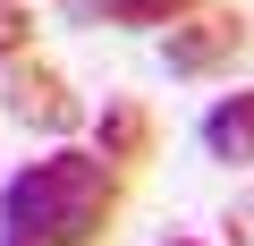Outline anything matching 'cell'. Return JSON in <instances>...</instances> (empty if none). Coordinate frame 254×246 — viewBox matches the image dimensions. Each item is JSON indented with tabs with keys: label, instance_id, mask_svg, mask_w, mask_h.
<instances>
[{
	"label": "cell",
	"instance_id": "6",
	"mask_svg": "<svg viewBox=\"0 0 254 246\" xmlns=\"http://www.w3.org/2000/svg\"><path fill=\"white\" fill-rule=\"evenodd\" d=\"M85 26H178L195 17V0H76Z\"/></svg>",
	"mask_w": 254,
	"mask_h": 246
},
{
	"label": "cell",
	"instance_id": "9",
	"mask_svg": "<svg viewBox=\"0 0 254 246\" xmlns=\"http://www.w3.org/2000/svg\"><path fill=\"white\" fill-rule=\"evenodd\" d=\"M170 246H203V238H170Z\"/></svg>",
	"mask_w": 254,
	"mask_h": 246
},
{
	"label": "cell",
	"instance_id": "5",
	"mask_svg": "<svg viewBox=\"0 0 254 246\" xmlns=\"http://www.w3.org/2000/svg\"><path fill=\"white\" fill-rule=\"evenodd\" d=\"M203 153L229 170H254V93H220L203 110Z\"/></svg>",
	"mask_w": 254,
	"mask_h": 246
},
{
	"label": "cell",
	"instance_id": "10",
	"mask_svg": "<svg viewBox=\"0 0 254 246\" xmlns=\"http://www.w3.org/2000/svg\"><path fill=\"white\" fill-rule=\"evenodd\" d=\"M0 246H26V238H0Z\"/></svg>",
	"mask_w": 254,
	"mask_h": 246
},
{
	"label": "cell",
	"instance_id": "3",
	"mask_svg": "<svg viewBox=\"0 0 254 246\" xmlns=\"http://www.w3.org/2000/svg\"><path fill=\"white\" fill-rule=\"evenodd\" d=\"M9 119L17 128H76V93L43 60H9Z\"/></svg>",
	"mask_w": 254,
	"mask_h": 246
},
{
	"label": "cell",
	"instance_id": "4",
	"mask_svg": "<svg viewBox=\"0 0 254 246\" xmlns=\"http://www.w3.org/2000/svg\"><path fill=\"white\" fill-rule=\"evenodd\" d=\"M93 153H102L119 178L144 170V162H153V110H144V102H110V110L93 119Z\"/></svg>",
	"mask_w": 254,
	"mask_h": 246
},
{
	"label": "cell",
	"instance_id": "1",
	"mask_svg": "<svg viewBox=\"0 0 254 246\" xmlns=\"http://www.w3.org/2000/svg\"><path fill=\"white\" fill-rule=\"evenodd\" d=\"M119 212V170L85 145H60L51 162H26L0 187V229L26 246H93Z\"/></svg>",
	"mask_w": 254,
	"mask_h": 246
},
{
	"label": "cell",
	"instance_id": "8",
	"mask_svg": "<svg viewBox=\"0 0 254 246\" xmlns=\"http://www.w3.org/2000/svg\"><path fill=\"white\" fill-rule=\"evenodd\" d=\"M237 246H254V204H246V212H237Z\"/></svg>",
	"mask_w": 254,
	"mask_h": 246
},
{
	"label": "cell",
	"instance_id": "2",
	"mask_svg": "<svg viewBox=\"0 0 254 246\" xmlns=\"http://www.w3.org/2000/svg\"><path fill=\"white\" fill-rule=\"evenodd\" d=\"M237 51H246V17H229V9L187 17L178 34H161V68H178V77H203V68H220Z\"/></svg>",
	"mask_w": 254,
	"mask_h": 246
},
{
	"label": "cell",
	"instance_id": "7",
	"mask_svg": "<svg viewBox=\"0 0 254 246\" xmlns=\"http://www.w3.org/2000/svg\"><path fill=\"white\" fill-rule=\"evenodd\" d=\"M26 43H34V9L26 0H0V68L26 60Z\"/></svg>",
	"mask_w": 254,
	"mask_h": 246
}]
</instances>
